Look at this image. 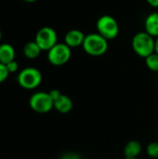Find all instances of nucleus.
Here are the masks:
<instances>
[{
  "instance_id": "11",
  "label": "nucleus",
  "mask_w": 158,
  "mask_h": 159,
  "mask_svg": "<svg viewBox=\"0 0 158 159\" xmlns=\"http://www.w3.org/2000/svg\"><path fill=\"white\" fill-rule=\"evenodd\" d=\"M142 147L138 141H129L124 147V156L128 158H137L142 153Z\"/></svg>"
},
{
  "instance_id": "20",
  "label": "nucleus",
  "mask_w": 158,
  "mask_h": 159,
  "mask_svg": "<svg viewBox=\"0 0 158 159\" xmlns=\"http://www.w3.org/2000/svg\"><path fill=\"white\" fill-rule=\"evenodd\" d=\"M147 1V3L151 6V7H157L158 8V0H146Z\"/></svg>"
},
{
  "instance_id": "16",
  "label": "nucleus",
  "mask_w": 158,
  "mask_h": 159,
  "mask_svg": "<svg viewBox=\"0 0 158 159\" xmlns=\"http://www.w3.org/2000/svg\"><path fill=\"white\" fill-rule=\"evenodd\" d=\"M9 72L7 68V65L0 62V83H3L4 81L7 80V78L8 77Z\"/></svg>"
},
{
  "instance_id": "17",
  "label": "nucleus",
  "mask_w": 158,
  "mask_h": 159,
  "mask_svg": "<svg viewBox=\"0 0 158 159\" xmlns=\"http://www.w3.org/2000/svg\"><path fill=\"white\" fill-rule=\"evenodd\" d=\"M6 65H7V68L9 74L16 73V72L19 70V64H18V62H17L15 60L12 61H10V62H8V63L6 64Z\"/></svg>"
},
{
  "instance_id": "19",
  "label": "nucleus",
  "mask_w": 158,
  "mask_h": 159,
  "mask_svg": "<svg viewBox=\"0 0 158 159\" xmlns=\"http://www.w3.org/2000/svg\"><path fill=\"white\" fill-rule=\"evenodd\" d=\"M48 93L51 96V98H52L53 101H55L56 99H58L61 96V92L60 90H58V89H51Z\"/></svg>"
},
{
  "instance_id": "6",
  "label": "nucleus",
  "mask_w": 158,
  "mask_h": 159,
  "mask_svg": "<svg viewBox=\"0 0 158 159\" xmlns=\"http://www.w3.org/2000/svg\"><path fill=\"white\" fill-rule=\"evenodd\" d=\"M72 56L71 48L65 43H57L47 51V60L54 66H61L69 61Z\"/></svg>"
},
{
  "instance_id": "12",
  "label": "nucleus",
  "mask_w": 158,
  "mask_h": 159,
  "mask_svg": "<svg viewBox=\"0 0 158 159\" xmlns=\"http://www.w3.org/2000/svg\"><path fill=\"white\" fill-rule=\"evenodd\" d=\"M15 60V49L7 43L0 45V62L7 64L8 62Z\"/></svg>"
},
{
  "instance_id": "23",
  "label": "nucleus",
  "mask_w": 158,
  "mask_h": 159,
  "mask_svg": "<svg viewBox=\"0 0 158 159\" xmlns=\"http://www.w3.org/2000/svg\"><path fill=\"white\" fill-rule=\"evenodd\" d=\"M1 38H2V32H1V30H0V41H1Z\"/></svg>"
},
{
  "instance_id": "21",
  "label": "nucleus",
  "mask_w": 158,
  "mask_h": 159,
  "mask_svg": "<svg viewBox=\"0 0 158 159\" xmlns=\"http://www.w3.org/2000/svg\"><path fill=\"white\" fill-rule=\"evenodd\" d=\"M156 52L158 54V37L156 39Z\"/></svg>"
},
{
  "instance_id": "13",
  "label": "nucleus",
  "mask_w": 158,
  "mask_h": 159,
  "mask_svg": "<svg viewBox=\"0 0 158 159\" xmlns=\"http://www.w3.org/2000/svg\"><path fill=\"white\" fill-rule=\"evenodd\" d=\"M41 51H42V49L40 48V47L37 45V43L35 41H30V42L26 43L23 47L24 56L31 60L36 59L40 55Z\"/></svg>"
},
{
  "instance_id": "22",
  "label": "nucleus",
  "mask_w": 158,
  "mask_h": 159,
  "mask_svg": "<svg viewBox=\"0 0 158 159\" xmlns=\"http://www.w3.org/2000/svg\"><path fill=\"white\" fill-rule=\"evenodd\" d=\"M22 1H24V2H26V3H34V2H35V1H37V0H22Z\"/></svg>"
},
{
  "instance_id": "1",
  "label": "nucleus",
  "mask_w": 158,
  "mask_h": 159,
  "mask_svg": "<svg viewBox=\"0 0 158 159\" xmlns=\"http://www.w3.org/2000/svg\"><path fill=\"white\" fill-rule=\"evenodd\" d=\"M131 46L134 52L144 59L156 52V39L145 31L140 32L133 36Z\"/></svg>"
},
{
  "instance_id": "4",
  "label": "nucleus",
  "mask_w": 158,
  "mask_h": 159,
  "mask_svg": "<svg viewBox=\"0 0 158 159\" xmlns=\"http://www.w3.org/2000/svg\"><path fill=\"white\" fill-rule=\"evenodd\" d=\"M98 34L107 40L115 39L119 34V25L116 20L110 15L100 17L96 23Z\"/></svg>"
},
{
  "instance_id": "24",
  "label": "nucleus",
  "mask_w": 158,
  "mask_h": 159,
  "mask_svg": "<svg viewBox=\"0 0 158 159\" xmlns=\"http://www.w3.org/2000/svg\"><path fill=\"white\" fill-rule=\"evenodd\" d=\"M124 159H138V158H128V157H125Z\"/></svg>"
},
{
  "instance_id": "8",
  "label": "nucleus",
  "mask_w": 158,
  "mask_h": 159,
  "mask_svg": "<svg viewBox=\"0 0 158 159\" xmlns=\"http://www.w3.org/2000/svg\"><path fill=\"white\" fill-rule=\"evenodd\" d=\"M85 37L86 34L82 31L78 29H72L66 33L64 36V43L71 48H77L83 45Z\"/></svg>"
},
{
  "instance_id": "3",
  "label": "nucleus",
  "mask_w": 158,
  "mask_h": 159,
  "mask_svg": "<svg viewBox=\"0 0 158 159\" xmlns=\"http://www.w3.org/2000/svg\"><path fill=\"white\" fill-rule=\"evenodd\" d=\"M17 81L19 85L25 89H34L38 88L42 82V74L34 67H26L18 74Z\"/></svg>"
},
{
  "instance_id": "15",
  "label": "nucleus",
  "mask_w": 158,
  "mask_h": 159,
  "mask_svg": "<svg viewBox=\"0 0 158 159\" xmlns=\"http://www.w3.org/2000/svg\"><path fill=\"white\" fill-rule=\"evenodd\" d=\"M146 154L152 158L158 159V142H152L146 146Z\"/></svg>"
},
{
  "instance_id": "2",
  "label": "nucleus",
  "mask_w": 158,
  "mask_h": 159,
  "mask_svg": "<svg viewBox=\"0 0 158 159\" xmlns=\"http://www.w3.org/2000/svg\"><path fill=\"white\" fill-rule=\"evenodd\" d=\"M82 47L87 54L98 57L103 55L107 51L108 40L102 36L100 34L93 33L86 35Z\"/></svg>"
},
{
  "instance_id": "25",
  "label": "nucleus",
  "mask_w": 158,
  "mask_h": 159,
  "mask_svg": "<svg viewBox=\"0 0 158 159\" xmlns=\"http://www.w3.org/2000/svg\"><path fill=\"white\" fill-rule=\"evenodd\" d=\"M58 159H62V158H61H61H58Z\"/></svg>"
},
{
  "instance_id": "5",
  "label": "nucleus",
  "mask_w": 158,
  "mask_h": 159,
  "mask_svg": "<svg viewBox=\"0 0 158 159\" xmlns=\"http://www.w3.org/2000/svg\"><path fill=\"white\" fill-rule=\"evenodd\" d=\"M29 105L33 111L38 114H47L54 108V101L48 92L38 91L30 97Z\"/></svg>"
},
{
  "instance_id": "7",
  "label": "nucleus",
  "mask_w": 158,
  "mask_h": 159,
  "mask_svg": "<svg viewBox=\"0 0 158 159\" xmlns=\"http://www.w3.org/2000/svg\"><path fill=\"white\" fill-rule=\"evenodd\" d=\"M34 41L40 47L42 51H48L58 43V35L53 28L45 26L38 30Z\"/></svg>"
},
{
  "instance_id": "18",
  "label": "nucleus",
  "mask_w": 158,
  "mask_h": 159,
  "mask_svg": "<svg viewBox=\"0 0 158 159\" xmlns=\"http://www.w3.org/2000/svg\"><path fill=\"white\" fill-rule=\"evenodd\" d=\"M62 159H82L81 157L77 154V153H74V152H69V153H66L64 154L62 157Z\"/></svg>"
},
{
  "instance_id": "10",
  "label": "nucleus",
  "mask_w": 158,
  "mask_h": 159,
  "mask_svg": "<svg viewBox=\"0 0 158 159\" xmlns=\"http://www.w3.org/2000/svg\"><path fill=\"white\" fill-rule=\"evenodd\" d=\"M145 32L153 37H158V12H153L147 16L144 22Z\"/></svg>"
},
{
  "instance_id": "14",
  "label": "nucleus",
  "mask_w": 158,
  "mask_h": 159,
  "mask_svg": "<svg viewBox=\"0 0 158 159\" xmlns=\"http://www.w3.org/2000/svg\"><path fill=\"white\" fill-rule=\"evenodd\" d=\"M145 64L147 68L153 72H158V54L154 52L147 58H145Z\"/></svg>"
},
{
  "instance_id": "9",
  "label": "nucleus",
  "mask_w": 158,
  "mask_h": 159,
  "mask_svg": "<svg viewBox=\"0 0 158 159\" xmlns=\"http://www.w3.org/2000/svg\"><path fill=\"white\" fill-rule=\"evenodd\" d=\"M54 109H56L61 114H68L73 109V102L70 97L64 94L54 101Z\"/></svg>"
}]
</instances>
